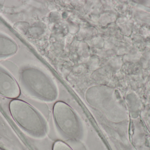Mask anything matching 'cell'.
<instances>
[{"instance_id":"6da1fadb","label":"cell","mask_w":150,"mask_h":150,"mask_svg":"<svg viewBox=\"0 0 150 150\" xmlns=\"http://www.w3.org/2000/svg\"><path fill=\"white\" fill-rule=\"evenodd\" d=\"M8 107L12 119L24 131L35 138L46 136L48 132L46 120L32 106L16 99L10 102Z\"/></svg>"},{"instance_id":"7a4b0ae2","label":"cell","mask_w":150,"mask_h":150,"mask_svg":"<svg viewBox=\"0 0 150 150\" xmlns=\"http://www.w3.org/2000/svg\"><path fill=\"white\" fill-rule=\"evenodd\" d=\"M20 80L26 91L34 98L50 103L58 97V89L53 81L38 69H24L20 73Z\"/></svg>"},{"instance_id":"3957f363","label":"cell","mask_w":150,"mask_h":150,"mask_svg":"<svg viewBox=\"0 0 150 150\" xmlns=\"http://www.w3.org/2000/svg\"><path fill=\"white\" fill-rule=\"evenodd\" d=\"M53 117L56 127L65 137L79 141L83 137V124L74 109L63 101L56 102L53 108Z\"/></svg>"},{"instance_id":"277c9868","label":"cell","mask_w":150,"mask_h":150,"mask_svg":"<svg viewBox=\"0 0 150 150\" xmlns=\"http://www.w3.org/2000/svg\"><path fill=\"white\" fill-rule=\"evenodd\" d=\"M85 97L91 106L101 112L108 119L113 120L114 108L107 88L103 86H92L87 90Z\"/></svg>"},{"instance_id":"5b68a950","label":"cell","mask_w":150,"mask_h":150,"mask_svg":"<svg viewBox=\"0 0 150 150\" xmlns=\"http://www.w3.org/2000/svg\"><path fill=\"white\" fill-rule=\"evenodd\" d=\"M21 94V89L16 79L0 68V95L9 99H16Z\"/></svg>"},{"instance_id":"8992f818","label":"cell","mask_w":150,"mask_h":150,"mask_svg":"<svg viewBox=\"0 0 150 150\" xmlns=\"http://www.w3.org/2000/svg\"><path fill=\"white\" fill-rule=\"evenodd\" d=\"M18 50L16 43L10 38L0 34V57H8L15 54Z\"/></svg>"},{"instance_id":"52a82bcc","label":"cell","mask_w":150,"mask_h":150,"mask_svg":"<svg viewBox=\"0 0 150 150\" xmlns=\"http://www.w3.org/2000/svg\"><path fill=\"white\" fill-rule=\"evenodd\" d=\"M52 150H73L66 143L62 141H57L54 143Z\"/></svg>"}]
</instances>
